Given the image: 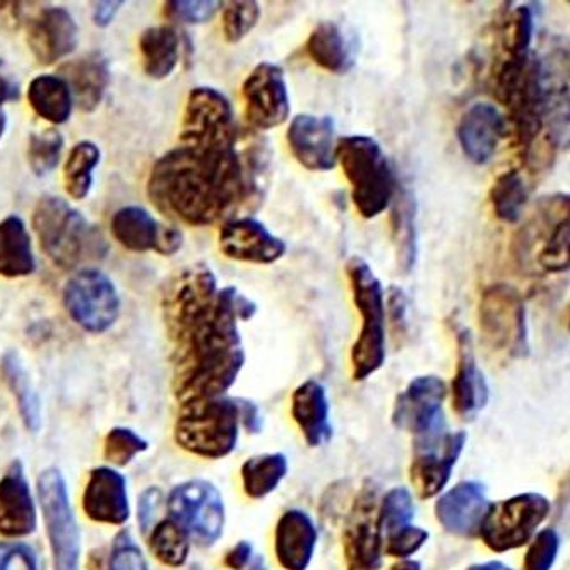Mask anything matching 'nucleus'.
Masks as SVG:
<instances>
[{
    "label": "nucleus",
    "instance_id": "33",
    "mask_svg": "<svg viewBox=\"0 0 570 570\" xmlns=\"http://www.w3.org/2000/svg\"><path fill=\"white\" fill-rule=\"evenodd\" d=\"M28 101L37 116L56 126L71 119L75 107L71 88L62 76L56 75H41L35 78L28 89Z\"/></svg>",
    "mask_w": 570,
    "mask_h": 570
},
{
    "label": "nucleus",
    "instance_id": "11",
    "mask_svg": "<svg viewBox=\"0 0 570 570\" xmlns=\"http://www.w3.org/2000/svg\"><path fill=\"white\" fill-rule=\"evenodd\" d=\"M180 142L199 149L238 145L234 107L222 91L209 86L190 91L181 120Z\"/></svg>",
    "mask_w": 570,
    "mask_h": 570
},
{
    "label": "nucleus",
    "instance_id": "3",
    "mask_svg": "<svg viewBox=\"0 0 570 570\" xmlns=\"http://www.w3.org/2000/svg\"><path fill=\"white\" fill-rule=\"evenodd\" d=\"M33 230L41 250L56 266L75 269L107 250L104 237L62 197L43 196L33 212Z\"/></svg>",
    "mask_w": 570,
    "mask_h": 570
},
{
    "label": "nucleus",
    "instance_id": "56",
    "mask_svg": "<svg viewBox=\"0 0 570 570\" xmlns=\"http://www.w3.org/2000/svg\"><path fill=\"white\" fill-rule=\"evenodd\" d=\"M124 2L119 0V2H111V0H105V2H97L94 8V22L98 28H107L110 27L116 16L119 14L120 8H122Z\"/></svg>",
    "mask_w": 570,
    "mask_h": 570
},
{
    "label": "nucleus",
    "instance_id": "60",
    "mask_svg": "<svg viewBox=\"0 0 570 570\" xmlns=\"http://www.w3.org/2000/svg\"><path fill=\"white\" fill-rule=\"evenodd\" d=\"M245 570H267L266 559L263 556H254Z\"/></svg>",
    "mask_w": 570,
    "mask_h": 570
},
{
    "label": "nucleus",
    "instance_id": "53",
    "mask_svg": "<svg viewBox=\"0 0 570 570\" xmlns=\"http://www.w3.org/2000/svg\"><path fill=\"white\" fill-rule=\"evenodd\" d=\"M21 98V85H19L11 69L0 60V105L12 104Z\"/></svg>",
    "mask_w": 570,
    "mask_h": 570
},
{
    "label": "nucleus",
    "instance_id": "58",
    "mask_svg": "<svg viewBox=\"0 0 570 570\" xmlns=\"http://www.w3.org/2000/svg\"><path fill=\"white\" fill-rule=\"evenodd\" d=\"M466 570H512L511 567L505 563L499 562V560H492V562L474 563V566L468 567Z\"/></svg>",
    "mask_w": 570,
    "mask_h": 570
},
{
    "label": "nucleus",
    "instance_id": "44",
    "mask_svg": "<svg viewBox=\"0 0 570 570\" xmlns=\"http://www.w3.org/2000/svg\"><path fill=\"white\" fill-rule=\"evenodd\" d=\"M149 442L127 426H116L105 438L104 455L111 466L124 468L132 463L136 455L148 451Z\"/></svg>",
    "mask_w": 570,
    "mask_h": 570
},
{
    "label": "nucleus",
    "instance_id": "6",
    "mask_svg": "<svg viewBox=\"0 0 570 570\" xmlns=\"http://www.w3.org/2000/svg\"><path fill=\"white\" fill-rule=\"evenodd\" d=\"M353 304L362 315V330L352 348L353 381L362 382L385 362V298L371 264L360 256L346 263Z\"/></svg>",
    "mask_w": 570,
    "mask_h": 570
},
{
    "label": "nucleus",
    "instance_id": "29",
    "mask_svg": "<svg viewBox=\"0 0 570 570\" xmlns=\"http://www.w3.org/2000/svg\"><path fill=\"white\" fill-rule=\"evenodd\" d=\"M62 78L82 111L97 110L111 81L110 60L104 52L86 53L62 67Z\"/></svg>",
    "mask_w": 570,
    "mask_h": 570
},
{
    "label": "nucleus",
    "instance_id": "24",
    "mask_svg": "<svg viewBox=\"0 0 570 570\" xmlns=\"http://www.w3.org/2000/svg\"><path fill=\"white\" fill-rule=\"evenodd\" d=\"M455 136L464 156L474 165H487L508 136V122L495 105L480 101L461 117Z\"/></svg>",
    "mask_w": 570,
    "mask_h": 570
},
{
    "label": "nucleus",
    "instance_id": "31",
    "mask_svg": "<svg viewBox=\"0 0 570 570\" xmlns=\"http://www.w3.org/2000/svg\"><path fill=\"white\" fill-rule=\"evenodd\" d=\"M37 269L33 244L27 223L18 215L0 222V276L4 278H27Z\"/></svg>",
    "mask_w": 570,
    "mask_h": 570
},
{
    "label": "nucleus",
    "instance_id": "16",
    "mask_svg": "<svg viewBox=\"0 0 570 570\" xmlns=\"http://www.w3.org/2000/svg\"><path fill=\"white\" fill-rule=\"evenodd\" d=\"M242 95L245 100V116L254 129L264 132L283 126L288 120L292 111L288 85L285 71L278 63H257L245 79Z\"/></svg>",
    "mask_w": 570,
    "mask_h": 570
},
{
    "label": "nucleus",
    "instance_id": "32",
    "mask_svg": "<svg viewBox=\"0 0 570 570\" xmlns=\"http://www.w3.org/2000/svg\"><path fill=\"white\" fill-rule=\"evenodd\" d=\"M391 230L396 247L397 267L407 275L419 257V228H416V200L412 190L397 186L391 203Z\"/></svg>",
    "mask_w": 570,
    "mask_h": 570
},
{
    "label": "nucleus",
    "instance_id": "17",
    "mask_svg": "<svg viewBox=\"0 0 570 570\" xmlns=\"http://www.w3.org/2000/svg\"><path fill=\"white\" fill-rule=\"evenodd\" d=\"M111 235L130 253H151L174 256L184 245V235L171 225L159 223L141 206H126L111 216Z\"/></svg>",
    "mask_w": 570,
    "mask_h": 570
},
{
    "label": "nucleus",
    "instance_id": "48",
    "mask_svg": "<svg viewBox=\"0 0 570 570\" xmlns=\"http://www.w3.org/2000/svg\"><path fill=\"white\" fill-rule=\"evenodd\" d=\"M223 2L218 0H171L165 4V14L184 24H204L212 21Z\"/></svg>",
    "mask_w": 570,
    "mask_h": 570
},
{
    "label": "nucleus",
    "instance_id": "13",
    "mask_svg": "<svg viewBox=\"0 0 570 570\" xmlns=\"http://www.w3.org/2000/svg\"><path fill=\"white\" fill-rule=\"evenodd\" d=\"M170 519L200 547H213L225 531L226 511L222 493L208 480H189L168 493Z\"/></svg>",
    "mask_w": 570,
    "mask_h": 570
},
{
    "label": "nucleus",
    "instance_id": "22",
    "mask_svg": "<svg viewBox=\"0 0 570 570\" xmlns=\"http://www.w3.org/2000/svg\"><path fill=\"white\" fill-rule=\"evenodd\" d=\"M37 527V502L27 473L21 461H12L0 478V537L19 540L33 534Z\"/></svg>",
    "mask_w": 570,
    "mask_h": 570
},
{
    "label": "nucleus",
    "instance_id": "57",
    "mask_svg": "<svg viewBox=\"0 0 570 570\" xmlns=\"http://www.w3.org/2000/svg\"><path fill=\"white\" fill-rule=\"evenodd\" d=\"M21 6L19 2H0V27L18 30L22 22Z\"/></svg>",
    "mask_w": 570,
    "mask_h": 570
},
{
    "label": "nucleus",
    "instance_id": "2",
    "mask_svg": "<svg viewBox=\"0 0 570 570\" xmlns=\"http://www.w3.org/2000/svg\"><path fill=\"white\" fill-rule=\"evenodd\" d=\"M238 289H219L215 305L196 323L171 336L175 341L174 393L178 403L225 396L244 368L238 331Z\"/></svg>",
    "mask_w": 570,
    "mask_h": 570
},
{
    "label": "nucleus",
    "instance_id": "10",
    "mask_svg": "<svg viewBox=\"0 0 570 570\" xmlns=\"http://www.w3.org/2000/svg\"><path fill=\"white\" fill-rule=\"evenodd\" d=\"M466 442L468 433L464 430L451 432L445 420L416 435L410 464V482L420 499L438 497L448 487Z\"/></svg>",
    "mask_w": 570,
    "mask_h": 570
},
{
    "label": "nucleus",
    "instance_id": "51",
    "mask_svg": "<svg viewBox=\"0 0 570 570\" xmlns=\"http://www.w3.org/2000/svg\"><path fill=\"white\" fill-rule=\"evenodd\" d=\"M161 500H164V493L158 487H149L148 490L142 492L141 499L138 504V522L141 528V533L148 537L149 531L156 524V518H158L159 508H161Z\"/></svg>",
    "mask_w": 570,
    "mask_h": 570
},
{
    "label": "nucleus",
    "instance_id": "47",
    "mask_svg": "<svg viewBox=\"0 0 570 570\" xmlns=\"http://www.w3.org/2000/svg\"><path fill=\"white\" fill-rule=\"evenodd\" d=\"M522 570H552L560 552V537L553 528H544L530 541Z\"/></svg>",
    "mask_w": 570,
    "mask_h": 570
},
{
    "label": "nucleus",
    "instance_id": "9",
    "mask_svg": "<svg viewBox=\"0 0 570 570\" xmlns=\"http://www.w3.org/2000/svg\"><path fill=\"white\" fill-rule=\"evenodd\" d=\"M38 500L52 550L53 570H81V531L72 511L66 478L57 468L38 476Z\"/></svg>",
    "mask_w": 570,
    "mask_h": 570
},
{
    "label": "nucleus",
    "instance_id": "12",
    "mask_svg": "<svg viewBox=\"0 0 570 570\" xmlns=\"http://www.w3.org/2000/svg\"><path fill=\"white\" fill-rule=\"evenodd\" d=\"M381 492L372 480H365L353 499L343 528V553L346 570H379L384 562Z\"/></svg>",
    "mask_w": 570,
    "mask_h": 570
},
{
    "label": "nucleus",
    "instance_id": "7",
    "mask_svg": "<svg viewBox=\"0 0 570 570\" xmlns=\"http://www.w3.org/2000/svg\"><path fill=\"white\" fill-rule=\"evenodd\" d=\"M478 323L485 345L508 358L530 355L527 304L521 293L508 283H495L482 293Z\"/></svg>",
    "mask_w": 570,
    "mask_h": 570
},
{
    "label": "nucleus",
    "instance_id": "15",
    "mask_svg": "<svg viewBox=\"0 0 570 570\" xmlns=\"http://www.w3.org/2000/svg\"><path fill=\"white\" fill-rule=\"evenodd\" d=\"M218 292V282L208 264H194L175 275L161 295L165 324L170 336L203 317L215 305Z\"/></svg>",
    "mask_w": 570,
    "mask_h": 570
},
{
    "label": "nucleus",
    "instance_id": "23",
    "mask_svg": "<svg viewBox=\"0 0 570 570\" xmlns=\"http://www.w3.org/2000/svg\"><path fill=\"white\" fill-rule=\"evenodd\" d=\"M78 43V22L66 8L50 6L30 21L28 45L35 59L43 66H52L75 52Z\"/></svg>",
    "mask_w": 570,
    "mask_h": 570
},
{
    "label": "nucleus",
    "instance_id": "50",
    "mask_svg": "<svg viewBox=\"0 0 570 570\" xmlns=\"http://www.w3.org/2000/svg\"><path fill=\"white\" fill-rule=\"evenodd\" d=\"M0 570H40V560L28 543L0 541Z\"/></svg>",
    "mask_w": 570,
    "mask_h": 570
},
{
    "label": "nucleus",
    "instance_id": "5",
    "mask_svg": "<svg viewBox=\"0 0 570 570\" xmlns=\"http://www.w3.org/2000/svg\"><path fill=\"white\" fill-rule=\"evenodd\" d=\"M180 406L174 426L178 448L204 460H223L237 449L240 438L237 400L222 396Z\"/></svg>",
    "mask_w": 570,
    "mask_h": 570
},
{
    "label": "nucleus",
    "instance_id": "39",
    "mask_svg": "<svg viewBox=\"0 0 570 570\" xmlns=\"http://www.w3.org/2000/svg\"><path fill=\"white\" fill-rule=\"evenodd\" d=\"M528 193L527 181L521 171H504L493 181L490 189V203H492L493 213L497 218L504 223H518L521 219L522 212L527 208Z\"/></svg>",
    "mask_w": 570,
    "mask_h": 570
},
{
    "label": "nucleus",
    "instance_id": "54",
    "mask_svg": "<svg viewBox=\"0 0 570 570\" xmlns=\"http://www.w3.org/2000/svg\"><path fill=\"white\" fill-rule=\"evenodd\" d=\"M237 401L238 412H240V425H244V429L247 430L248 433H253V435L263 432L264 420L263 415H261L259 406H257L254 401Z\"/></svg>",
    "mask_w": 570,
    "mask_h": 570
},
{
    "label": "nucleus",
    "instance_id": "26",
    "mask_svg": "<svg viewBox=\"0 0 570 570\" xmlns=\"http://www.w3.org/2000/svg\"><path fill=\"white\" fill-rule=\"evenodd\" d=\"M490 502L482 483L461 482L442 493L435 502V518L448 533L478 537Z\"/></svg>",
    "mask_w": 570,
    "mask_h": 570
},
{
    "label": "nucleus",
    "instance_id": "59",
    "mask_svg": "<svg viewBox=\"0 0 570 570\" xmlns=\"http://www.w3.org/2000/svg\"><path fill=\"white\" fill-rule=\"evenodd\" d=\"M387 570H422V563L416 560H400V562L393 563Z\"/></svg>",
    "mask_w": 570,
    "mask_h": 570
},
{
    "label": "nucleus",
    "instance_id": "49",
    "mask_svg": "<svg viewBox=\"0 0 570 570\" xmlns=\"http://www.w3.org/2000/svg\"><path fill=\"white\" fill-rule=\"evenodd\" d=\"M429 531L410 524V527L384 538V556L410 560V557L415 556L416 552L423 549V544L429 541Z\"/></svg>",
    "mask_w": 570,
    "mask_h": 570
},
{
    "label": "nucleus",
    "instance_id": "34",
    "mask_svg": "<svg viewBox=\"0 0 570 570\" xmlns=\"http://www.w3.org/2000/svg\"><path fill=\"white\" fill-rule=\"evenodd\" d=\"M142 66L151 79H165L175 71L180 59V37L171 27L148 28L139 38Z\"/></svg>",
    "mask_w": 570,
    "mask_h": 570
},
{
    "label": "nucleus",
    "instance_id": "43",
    "mask_svg": "<svg viewBox=\"0 0 570 570\" xmlns=\"http://www.w3.org/2000/svg\"><path fill=\"white\" fill-rule=\"evenodd\" d=\"M534 16L530 6H519L509 16L502 31V45L508 57H527L533 43Z\"/></svg>",
    "mask_w": 570,
    "mask_h": 570
},
{
    "label": "nucleus",
    "instance_id": "19",
    "mask_svg": "<svg viewBox=\"0 0 570 570\" xmlns=\"http://www.w3.org/2000/svg\"><path fill=\"white\" fill-rule=\"evenodd\" d=\"M445 397L448 385L438 375H420L413 379L394 403V426L413 433L415 438L426 432L444 420L442 406Z\"/></svg>",
    "mask_w": 570,
    "mask_h": 570
},
{
    "label": "nucleus",
    "instance_id": "1",
    "mask_svg": "<svg viewBox=\"0 0 570 570\" xmlns=\"http://www.w3.org/2000/svg\"><path fill=\"white\" fill-rule=\"evenodd\" d=\"M271 149L261 136L244 148L178 146L156 161L148 196L168 218L193 226L228 222L248 200L261 199Z\"/></svg>",
    "mask_w": 570,
    "mask_h": 570
},
{
    "label": "nucleus",
    "instance_id": "37",
    "mask_svg": "<svg viewBox=\"0 0 570 570\" xmlns=\"http://www.w3.org/2000/svg\"><path fill=\"white\" fill-rule=\"evenodd\" d=\"M190 544L193 540L189 533L170 518L156 522L148 533L149 552L159 563L171 569L186 566L190 556Z\"/></svg>",
    "mask_w": 570,
    "mask_h": 570
},
{
    "label": "nucleus",
    "instance_id": "61",
    "mask_svg": "<svg viewBox=\"0 0 570 570\" xmlns=\"http://www.w3.org/2000/svg\"><path fill=\"white\" fill-rule=\"evenodd\" d=\"M6 127H8V117H6V111L0 108V139L4 136Z\"/></svg>",
    "mask_w": 570,
    "mask_h": 570
},
{
    "label": "nucleus",
    "instance_id": "27",
    "mask_svg": "<svg viewBox=\"0 0 570 570\" xmlns=\"http://www.w3.org/2000/svg\"><path fill=\"white\" fill-rule=\"evenodd\" d=\"M314 519L301 509H289L275 530V553L285 570H307L317 547Z\"/></svg>",
    "mask_w": 570,
    "mask_h": 570
},
{
    "label": "nucleus",
    "instance_id": "45",
    "mask_svg": "<svg viewBox=\"0 0 570 570\" xmlns=\"http://www.w3.org/2000/svg\"><path fill=\"white\" fill-rule=\"evenodd\" d=\"M261 18V8L254 0H235L228 2L223 9V35L228 43H238L244 40Z\"/></svg>",
    "mask_w": 570,
    "mask_h": 570
},
{
    "label": "nucleus",
    "instance_id": "52",
    "mask_svg": "<svg viewBox=\"0 0 570 570\" xmlns=\"http://www.w3.org/2000/svg\"><path fill=\"white\" fill-rule=\"evenodd\" d=\"M385 307H387L393 330L396 333H404L407 330V308H410V302H407L404 289L396 285L390 286Z\"/></svg>",
    "mask_w": 570,
    "mask_h": 570
},
{
    "label": "nucleus",
    "instance_id": "41",
    "mask_svg": "<svg viewBox=\"0 0 570 570\" xmlns=\"http://www.w3.org/2000/svg\"><path fill=\"white\" fill-rule=\"evenodd\" d=\"M569 240H570V222L569 218L557 223L552 234L541 245L534 257V266L549 275H559L563 271L569 269Z\"/></svg>",
    "mask_w": 570,
    "mask_h": 570
},
{
    "label": "nucleus",
    "instance_id": "28",
    "mask_svg": "<svg viewBox=\"0 0 570 570\" xmlns=\"http://www.w3.org/2000/svg\"><path fill=\"white\" fill-rule=\"evenodd\" d=\"M292 416L308 448H323L333 439L330 401L321 382L305 381L292 394Z\"/></svg>",
    "mask_w": 570,
    "mask_h": 570
},
{
    "label": "nucleus",
    "instance_id": "18",
    "mask_svg": "<svg viewBox=\"0 0 570 570\" xmlns=\"http://www.w3.org/2000/svg\"><path fill=\"white\" fill-rule=\"evenodd\" d=\"M286 141L296 161L308 171H330L336 167V124L330 116L301 114L293 117Z\"/></svg>",
    "mask_w": 570,
    "mask_h": 570
},
{
    "label": "nucleus",
    "instance_id": "20",
    "mask_svg": "<svg viewBox=\"0 0 570 570\" xmlns=\"http://www.w3.org/2000/svg\"><path fill=\"white\" fill-rule=\"evenodd\" d=\"M219 248L228 259L247 264H273L286 254V244L271 234L259 219L244 216L223 223Z\"/></svg>",
    "mask_w": 570,
    "mask_h": 570
},
{
    "label": "nucleus",
    "instance_id": "42",
    "mask_svg": "<svg viewBox=\"0 0 570 570\" xmlns=\"http://www.w3.org/2000/svg\"><path fill=\"white\" fill-rule=\"evenodd\" d=\"M63 151V136L57 129L31 134L28 145V161L38 177L52 174Z\"/></svg>",
    "mask_w": 570,
    "mask_h": 570
},
{
    "label": "nucleus",
    "instance_id": "40",
    "mask_svg": "<svg viewBox=\"0 0 570 570\" xmlns=\"http://www.w3.org/2000/svg\"><path fill=\"white\" fill-rule=\"evenodd\" d=\"M379 518H381L384 538L410 527L415 518V502H413L412 492L406 487L391 489L384 497H381Z\"/></svg>",
    "mask_w": 570,
    "mask_h": 570
},
{
    "label": "nucleus",
    "instance_id": "36",
    "mask_svg": "<svg viewBox=\"0 0 570 570\" xmlns=\"http://www.w3.org/2000/svg\"><path fill=\"white\" fill-rule=\"evenodd\" d=\"M242 485L250 499H264L278 489L288 474V460L282 452H269L248 458L242 464Z\"/></svg>",
    "mask_w": 570,
    "mask_h": 570
},
{
    "label": "nucleus",
    "instance_id": "14",
    "mask_svg": "<svg viewBox=\"0 0 570 570\" xmlns=\"http://www.w3.org/2000/svg\"><path fill=\"white\" fill-rule=\"evenodd\" d=\"M62 295L69 317L88 333H107L119 318V289L104 271H78L63 286Z\"/></svg>",
    "mask_w": 570,
    "mask_h": 570
},
{
    "label": "nucleus",
    "instance_id": "46",
    "mask_svg": "<svg viewBox=\"0 0 570 570\" xmlns=\"http://www.w3.org/2000/svg\"><path fill=\"white\" fill-rule=\"evenodd\" d=\"M98 570H149V567L130 531L122 530L111 541L110 552L104 563H98Z\"/></svg>",
    "mask_w": 570,
    "mask_h": 570
},
{
    "label": "nucleus",
    "instance_id": "55",
    "mask_svg": "<svg viewBox=\"0 0 570 570\" xmlns=\"http://www.w3.org/2000/svg\"><path fill=\"white\" fill-rule=\"evenodd\" d=\"M254 547L250 541H238L225 556V566L230 570H245L253 560Z\"/></svg>",
    "mask_w": 570,
    "mask_h": 570
},
{
    "label": "nucleus",
    "instance_id": "4",
    "mask_svg": "<svg viewBox=\"0 0 570 570\" xmlns=\"http://www.w3.org/2000/svg\"><path fill=\"white\" fill-rule=\"evenodd\" d=\"M336 161L352 187V200L360 216L377 218L391 208L397 181L390 158L374 138L355 134L337 139Z\"/></svg>",
    "mask_w": 570,
    "mask_h": 570
},
{
    "label": "nucleus",
    "instance_id": "21",
    "mask_svg": "<svg viewBox=\"0 0 570 570\" xmlns=\"http://www.w3.org/2000/svg\"><path fill=\"white\" fill-rule=\"evenodd\" d=\"M82 511L89 521L107 527H124L130 518L127 480L111 466L89 471L82 492Z\"/></svg>",
    "mask_w": 570,
    "mask_h": 570
},
{
    "label": "nucleus",
    "instance_id": "35",
    "mask_svg": "<svg viewBox=\"0 0 570 570\" xmlns=\"http://www.w3.org/2000/svg\"><path fill=\"white\" fill-rule=\"evenodd\" d=\"M0 372L4 375L6 384L9 390L14 394L18 401L19 413H21L24 426L31 433H38L41 429V403L38 397L37 391L33 390L31 384L30 374L22 365L21 356L16 352H8L2 356L0 362Z\"/></svg>",
    "mask_w": 570,
    "mask_h": 570
},
{
    "label": "nucleus",
    "instance_id": "8",
    "mask_svg": "<svg viewBox=\"0 0 570 570\" xmlns=\"http://www.w3.org/2000/svg\"><path fill=\"white\" fill-rule=\"evenodd\" d=\"M550 511V500L537 492L499 500L487 509L478 537L495 553L521 549L533 540Z\"/></svg>",
    "mask_w": 570,
    "mask_h": 570
},
{
    "label": "nucleus",
    "instance_id": "30",
    "mask_svg": "<svg viewBox=\"0 0 570 570\" xmlns=\"http://www.w3.org/2000/svg\"><path fill=\"white\" fill-rule=\"evenodd\" d=\"M312 62L331 75L345 76L356 63V47L345 30L334 21H321L305 45Z\"/></svg>",
    "mask_w": 570,
    "mask_h": 570
},
{
    "label": "nucleus",
    "instance_id": "25",
    "mask_svg": "<svg viewBox=\"0 0 570 570\" xmlns=\"http://www.w3.org/2000/svg\"><path fill=\"white\" fill-rule=\"evenodd\" d=\"M452 407L455 415L463 420H474L485 410L490 390L485 374L478 367L471 331L463 327L458 331V367L451 384Z\"/></svg>",
    "mask_w": 570,
    "mask_h": 570
},
{
    "label": "nucleus",
    "instance_id": "38",
    "mask_svg": "<svg viewBox=\"0 0 570 570\" xmlns=\"http://www.w3.org/2000/svg\"><path fill=\"white\" fill-rule=\"evenodd\" d=\"M100 159L101 151L95 142L81 141L71 149L63 165V186L72 199L82 200L89 196Z\"/></svg>",
    "mask_w": 570,
    "mask_h": 570
}]
</instances>
